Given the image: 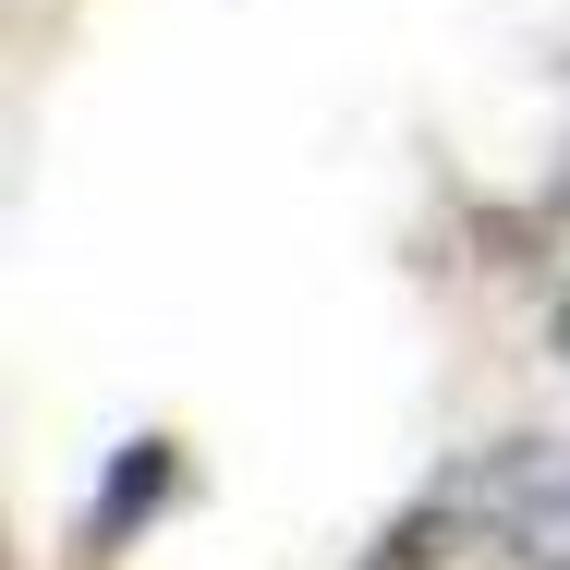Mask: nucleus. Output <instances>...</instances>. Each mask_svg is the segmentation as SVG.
<instances>
[{"label":"nucleus","mask_w":570,"mask_h":570,"mask_svg":"<svg viewBox=\"0 0 570 570\" xmlns=\"http://www.w3.org/2000/svg\"><path fill=\"white\" fill-rule=\"evenodd\" d=\"M158 498H170V438H134V450L110 461V498L86 510V547H121V534H134Z\"/></svg>","instance_id":"obj_1"},{"label":"nucleus","mask_w":570,"mask_h":570,"mask_svg":"<svg viewBox=\"0 0 570 570\" xmlns=\"http://www.w3.org/2000/svg\"><path fill=\"white\" fill-rule=\"evenodd\" d=\"M547 341H559V364H570V292H559V328H547Z\"/></svg>","instance_id":"obj_3"},{"label":"nucleus","mask_w":570,"mask_h":570,"mask_svg":"<svg viewBox=\"0 0 570 570\" xmlns=\"http://www.w3.org/2000/svg\"><path fill=\"white\" fill-rule=\"evenodd\" d=\"M498 547H510L522 570H570V485H547V498H534V510H522Z\"/></svg>","instance_id":"obj_2"}]
</instances>
